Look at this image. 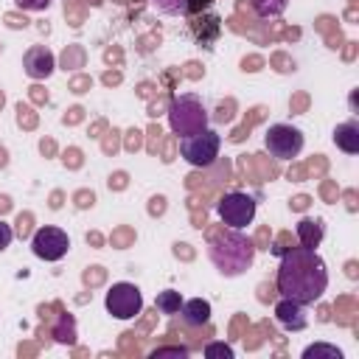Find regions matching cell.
Here are the masks:
<instances>
[{
	"mask_svg": "<svg viewBox=\"0 0 359 359\" xmlns=\"http://www.w3.org/2000/svg\"><path fill=\"white\" fill-rule=\"evenodd\" d=\"M275 283H278L280 297H289V300H297L303 306H311L328 289L325 261L311 247H303V244L292 247V250H286L280 255Z\"/></svg>",
	"mask_w": 359,
	"mask_h": 359,
	"instance_id": "obj_1",
	"label": "cell"
},
{
	"mask_svg": "<svg viewBox=\"0 0 359 359\" xmlns=\"http://www.w3.org/2000/svg\"><path fill=\"white\" fill-rule=\"evenodd\" d=\"M208 255H210V264L224 275V278H238L244 275L252 261H255V244L247 233L241 230H222L210 238L208 244Z\"/></svg>",
	"mask_w": 359,
	"mask_h": 359,
	"instance_id": "obj_2",
	"label": "cell"
},
{
	"mask_svg": "<svg viewBox=\"0 0 359 359\" xmlns=\"http://www.w3.org/2000/svg\"><path fill=\"white\" fill-rule=\"evenodd\" d=\"M208 107L196 93H180L168 104V126L174 135H191L208 126Z\"/></svg>",
	"mask_w": 359,
	"mask_h": 359,
	"instance_id": "obj_3",
	"label": "cell"
},
{
	"mask_svg": "<svg viewBox=\"0 0 359 359\" xmlns=\"http://www.w3.org/2000/svg\"><path fill=\"white\" fill-rule=\"evenodd\" d=\"M219 149H222V137L213 129H208V126L199 129V132H191V135H182L180 137V154L194 168L213 165L216 157H219Z\"/></svg>",
	"mask_w": 359,
	"mask_h": 359,
	"instance_id": "obj_4",
	"label": "cell"
},
{
	"mask_svg": "<svg viewBox=\"0 0 359 359\" xmlns=\"http://www.w3.org/2000/svg\"><path fill=\"white\" fill-rule=\"evenodd\" d=\"M216 213H219V219H222L224 227L244 230L255 219V199L250 194H244V191H230V194H224L219 199Z\"/></svg>",
	"mask_w": 359,
	"mask_h": 359,
	"instance_id": "obj_5",
	"label": "cell"
},
{
	"mask_svg": "<svg viewBox=\"0 0 359 359\" xmlns=\"http://www.w3.org/2000/svg\"><path fill=\"white\" fill-rule=\"evenodd\" d=\"M264 146L275 160H292L303 151V132L292 123H272L264 132Z\"/></svg>",
	"mask_w": 359,
	"mask_h": 359,
	"instance_id": "obj_6",
	"label": "cell"
},
{
	"mask_svg": "<svg viewBox=\"0 0 359 359\" xmlns=\"http://www.w3.org/2000/svg\"><path fill=\"white\" fill-rule=\"evenodd\" d=\"M104 306L107 311L115 317V320H132L143 311V294L135 283L129 280H121V283H112L107 297H104Z\"/></svg>",
	"mask_w": 359,
	"mask_h": 359,
	"instance_id": "obj_7",
	"label": "cell"
},
{
	"mask_svg": "<svg viewBox=\"0 0 359 359\" xmlns=\"http://www.w3.org/2000/svg\"><path fill=\"white\" fill-rule=\"evenodd\" d=\"M31 250L36 258L42 261H59L67 255L70 250V236L62 230V227H53V224H45L39 227L34 236H31Z\"/></svg>",
	"mask_w": 359,
	"mask_h": 359,
	"instance_id": "obj_8",
	"label": "cell"
},
{
	"mask_svg": "<svg viewBox=\"0 0 359 359\" xmlns=\"http://www.w3.org/2000/svg\"><path fill=\"white\" fill-rule=\"evenodd\" d=\"M22 70L28 79L34 81H45L53 76L56 70V56L48 45H31L25 53H22Z\"/></svg>",
	"mask_w": 359,
	"mask_h": 359,
	"instance_id": "obj_9",
	"label": "cell"
},
{
	"mask_svg": "<svg viewBox=\"0 0 359 359\" xmlns=\"http://www.w3.org/2000/svg\"><path fill=\"white\" fill-rule=\"evenodd\" d=\"M275 320H278V325L286 328V331H303V328L309 325L306 306L297 303V300H289V297L278 300V306H275Z\"/></svg>",
	"mask_w": 359,
	"mask_h": 359,
	"instance_id": "obj_10",
	"label": "cell"
},
{
	"mask_svg": "<svg viewBox=\"0 0 359 359\" xmlns=\"http://www.w3.org/2000/svg\"><path fill=\"white\" fill-rule=\"evenodd\" d=\"M191 31H194V36H196L199 45H210V42H216L219 34H222L219 14H213V11H202V14H196L194 22H191Z\"/></svg>",
	"mask_w": 359,
	"mask_h": 359,
	"instance_id": "obj_11",
	"label": "cell"
},
{
	"mask_svg": "<svg viewBox=\"0 0 359 359\" xmlns=\"http://www.w3.org/2000/svg\"><path fill=\"white\" fill-rule=\"evenodd\" d=\"M157 11L163 14H185V17H196L202 11L210 8L213 0H151Z\"/></svg>",
	"mask_w": 359,
	"mask_h": 359,
	"instance_id": "obj_12",
	"label": "cell"
},
{
	"mask_svg": "<svg viewBox=\"0 0 359 359\" xmlns=\"http://www.w3.org/2000/svg\"><path fill=\"white\" fill-rule=\"evenodd\" d=\"M180 314H182V323H185V325H191V328L208 325V323H210V303H208V300H202V297L182 300Z\"/></svg>",
	"mask_w": 359,
	"mask_h": 359,
	"instance_id": "obj_13",
	"label": "cell"
},
{
	"mask_svg": "<svg viewBox=\"0 0 359 359\" xmlns=\"http://www.w3.org/2000/svg\"><path fill=\"white\" fill-rule=\"evenodd\" d=\"M334 143L337 149H342L345 154H356L359 151V123L356 121H342L334 129Z\"/></svg>",
	"mask_w": 359,
	"mask_h": 359,
	"instance_id": "obj_14",
	"label": "cell"
},
{
	"mask_svg": "<svg viewBox=\"0 0 359 359\" xmlns=\"http://www.w3.org/2000/svg\"><path fill=\"white\" fill-rule=\"evenodd\" d=\"M294 230H297L300 244H303V247H311V250H314V247L323 241V236H325V224H323V219H309V216L300 219Z\"/></svg>",
	"mask_w": 359,
	"mask_h": 359,
	"instance_id": "obj_15",
	"label": "cell"
},
{
	"mask_svg": "<svg viewBox=\"0 0 359 359\" xmlns=\"http://www.w3.org/2000/svg\"><path fill=\"white\" fill-rule=\"evenodd\" d=\"M50 337H53V342H59V345H73V342H76V317H73V314H62V317L56 320Z\"/></svg>",
	"mask_w": 359,
	"mask_h": 359,
	"instance_id": "obj_16",
	"label": "cell"
},
{
	"mask_svg": "<svg viewBox=\"0 0 359 359\" xmlns=\"http://www.w3.org/2000/svg\"><path fill=\"white\" fill-rule=\"evenodd\" d=\"M180 306H182V294L177 289H163L154 297V309L160 314H180Z\"/></svg>",
	"mask_w": 359,
	"mask_h": 359,
	"instance_id": "obj_17",
	"label": "cell"
},
{
	"mask_svg": "<svg viewBox=\"0 0 359 359\" xmlns=\"http://www.w3.org/2000/svg\"><path fill=\"white\" fill-rule=\"evenodd\" d=\"M250 6L261 20H269V17H280L286 11L289 0H250Z\"/></svg>",
	"mask_w": 359,
	"mask_h": 359,
	"instance_id": "obj_18",
	"label": "cell"
},
{
	"mask_svg": "<svg viewBox=\"0 0 359 359\" xmlns=\"http://www.w3.org/2000/svg\"><path fill=\"white\" fill-rule=\"evenodd\" d=\"M303 359H342V351L328 342H314L303 351Z\"/></svg>",
	"mask_w": 359,
	"mask_h": 359,
	"instance_id": "obj_19",
	"label": "cell"
},
{
	"mask_svg": "<svg viewBox=\"0 0 359 359\" xmlns=\"http://www.w3.org/2000/svg\"><path fill=\"white\" fill-rule=\"evenodd\" d=\"M149 356H151V359H165V356L188 359V356H191V351H188V348H182V345H165V348H154Z\"/></svg>",
	"mask_w": 359,
	"mask_h": 359,
	"instance_id": "obj_20",
	"label": "cell"
},
{
	"mask_svg": "<svg viewBox=\"0 0 359 359\" xmlns=\"http://www.w3.org/2000/svg\"><path fill=\"white\" fill-rule=\"evenodd\" d=\"M205 356H208V359H233V348L224 345V342H210V345L205 348Z\"/></svg>",
	"mask_w": 359,
	"mask_h": 359,
	"instance_id": "obj_21",
	"label": "cell"
},
{
	"mask_svg": "<svg viewBox=\"0 0 359 359\" xmlns=\"http://www.w3.org/2000/svg\"><path fill=\"white\" fill-rule=\"evenodd\" d=\"M14 3L25 11H45V8H50L53 0H14Z\"/></svg>",
	"mask_w": 359,
	"mask_h": 359,
	"instance_id": "obj_22",
	"label": "cell"
},
{
	"mask_svg": "<svg viewBox=\"0 0 359 359\" xmlns=\"http://www.w3.org/2000/svg\"><path fill=\"white\" fill-rule=\"evenodd\" d=\"M11 238H14V230H11V224H6L3 219H0V252L11 244Z\"/></svg>",
	"mask_w": 359,
	"mask_h": 359,
	"instance_id": "obj_23",
	"label": "cell"
}]
</instances>
